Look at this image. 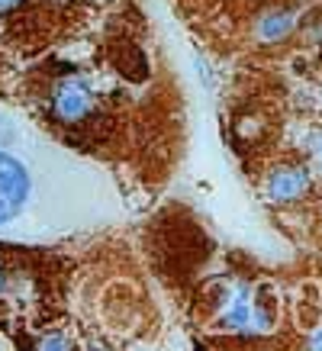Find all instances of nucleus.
Instances as JSON below:
<instances>
[{"instance_id": "obj_5", "label": "nucleus", "mask_w": 322, "mask_h": 351, "mask_svg": "<svg viewBox=\"0 0 322 351\" xmlns=\"http://www.w3.org/2000/svg\"><path fill=\"white\" fill-rule=\"evenodd\" d=\"M293 23H297V16L290 10H268L261 13V20L255 23V32L258 39H264V43H280V39H287L293 32Z\"/></svg>"}, {"instance_id": "obj_2", "label": "nucleus", "mask_w": 322, "mask_h": 351, "mask_svg": "<svg viewBox=\"0 0 322 351\" xmlns=\"http://www.w3.org/2000/svg\"><path fill=\"white\" fill-rule=\"evenodd\" d=\"M26 193H29V178H26L23 165L0 152V226L20 213Z\"/></svg>"}, {"instance_id": "obj_6", "label": "nucleus", "mask_w": 322, "mask_h": 351, "mask_svg": "<svg viewBox=\"0 0 322 351\" xmlns=\"http://www.w3.org/2000/svg\"><path fill=\"white\" fill-rule=\"evenodd\" d=\"M23 0H0V13H7V10H13V7H20Z\"/></svg>"}, {"instance_id": "obj_8", "label": "nucleus", "mask_w": 322, "mask_h": 351, "mask_svg": "<svg viewBox=\"0 0 322 351\" xmlns=\"http://www.w3.org/2000/svg\"><path fill=\"white\" fill-rule=\"evenodd\" d=\"M0 287H3V274H0Z\"/></svg>"}, {"instance_id": "obj_4", "label": "nucleus", "mask_w": 322, "mask_h": 351, "mask_svg": "<svg viewBox=\"0 0 322 351\" xmlns=\"http://www.w3.org/2000/svg\"><path fill=\"white\" fill-rule=\"evenodd\" d=\"M310 193V178L303 168H277L274 174L268 178V197L274 203H293V200H303Z\"/></svg>"}, {"instance_id": "obj_1", "label": "nucleus", "mask_w": 322, "mask_h": 351, "mask_svg": "<svg viewBox=\"0 0 322 351\" xmlns=\"http://www.w3.org/2000/svg\"><path fill=\"white\" fill-rule=\"evenodd\" d=\"M271 319L268 316V306L264 303H258L255 293L248 287H232L229 290V297L223 303V322L225 329H238V332H261L268 329Z\"/></svg>"}, {"instance_id": "obj_7", "label": "nucleus", "mask_w": 322, "mask_h": 351, "mask_svg": "<svg viewBox=\"0 0 322 351\" xmlns=\"http://www.w3.org/2000/svg\"><path fill=\"white\" fill-rule=\"evenodd\" d=\"M306 345H310V348H322V329L316 332V335H312V339L306 341Z\"/></svg>"}, {"instance_id": "obj_3", "label": "nucleus", "mask_w": 322, "mask_h": 351, "mask_svg": "<svg viewBox=\"0 0 322 351\" xmlns=\"http://www.w3.org/2000/svg\"><path fill=\"white\" fill-rule=\"evenodd\" d=\"M94 107V97L84 87V81H62L52 94V113L58 123H77Z\"/></svg>"}]
</instances>
